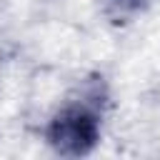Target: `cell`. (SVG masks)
I'll return each instance as SVG.
<instances>
[{"label":"cell","instance_id":"2","mask_svg":"<svg viewBox=\"0 0 160 160\" xmlns=\"http://www.w3.org/2000/svg\"><path fill=\"white\" fill-rule=\"evenodd\" d=\"M148 5V0H108V10L118 18H125V15H135L140 12L142 8Z\"/></svg>","mask_w":160,"mask_h":160},{"label":"cell","instance_id":"1","mask_svg":"<svg viewBox=\"0 0 160 160\" xmlns=\"http://www.w3.org/2000/svg\"><path fill=\"white\" fill-rule=\"evenodd\" d=\"M45 138L55 152L68 158H82L92 152L100 142V118L85 102L65 105L60 112L52 115Z\"/></svg>","mask_w":160,"mask_h":160}]
</instances>
